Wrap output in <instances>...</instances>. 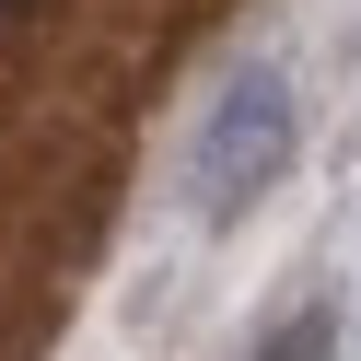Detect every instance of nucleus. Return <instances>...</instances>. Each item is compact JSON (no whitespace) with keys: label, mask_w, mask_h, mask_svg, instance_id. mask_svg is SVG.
I'll use <instances>...</instances> for the list:
<instances>
[{"label":"nucleus","mask_w":361,"mask_h":361,"mask_svg":"<svg viewBox=\"0 0 361 361\" xmlns=\"http://www.w3.org/2000/svg\"><path fill=\"white\" fill-rule=\"evenodd\" d=\"M280 152H291V94H280V82H245V94L221 105V128H210V198H221V210L257 198Z\"/></svg>","instance_id":"f257e3e1"},{"label":"nucleus","mask_w":361,"mask_h":361,"mask_svg":"<svg viewBox=\"0 0 361 361\" xmlns=\"http://www.w3.org/2000/svg\"><path fill=\"white\" fill-rule=\"evenodd\" d=\"M326 338H338L326 314H291V326H280V338H257L245 361H326Z\"/></svg>","instance_id":"f03ea898"}]
</instances>
